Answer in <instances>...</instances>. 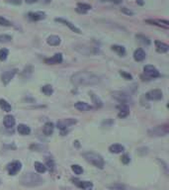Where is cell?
I'll return each instance as SVG.
<instances>
[{"label":"cell","instance_id":"obj_36","mask_svg":"<svg viewBox=\"0 0 169 190\" xmlns=\"http://www.w3.org/2000/svg\"><path fill=\"white\" fill-rule=\"evenodd\" d=\"M46 167H48V168L50 169L51 171L54 170V168H55V162H54V161H52L51 158L47 159V165H46Z\"/></svg>","mask_w":169,"mask_h":190},{"label":"cell","instance_id":"obj_41","mask_svg":"<svg viewBox=\"0 0 169 190\" xmlns=\"http://www.w3.org/2000/svg\"><path fill=\"white\" fill-rule=\"evenodd\" d=\"M121 11L123 13H125V14H127V15H130V16H131V15H134V12H131V10H128L126 7H123V8L121 9Z\"/></svg>","mask_w":169,"mask_h":190},{"label":"cell","instance_id":"obj_33","mask_svg":"<svg viewBox=\"0 0 169 190\" xmlns=\"http://www.w3.org/2000/svg\"><path fill=\"white\" fill-rule=\"evenodd\" d=\"M12 40V37L9 35H0V43H9Z\"/></svg>","mask_w":169,"mask_h":190},{"label":"cell","instance_id":"obj_2","mask_svg":"<svg viewBox=\"0 0 169 190\" xmlns=\"http://www.w3.org/2000/svg\"><path fill=\"white\" fill-rule=\"evenodd\" d=\"M21 184L24 186H28V187H35V186H39L43 184V178L41 177L39 174L35 172H28L25 173L23 176L21 177Z\"/></svg>","mask_w":169,"mask_h":190},{"label":"cell","instance_id":"obj_5","mask_svg":"<svg viewBox=\"0 0 169 190\" xmlns=\"http://www.w3.org/2000/svg\"><path fill=\"white\" fill-rule=\"evenodd\" d=\"M113 97L117 99L119 102H121V104L126 105V106L129 105L130 103H133V100H131V96L126 94V93H124V92H121V91L114 92L113 93Z\"/></svg>","mask_w":169,"mask_h":190},{"label":"cell","instance_id":"obj_6","mask_svg":"<svg viewBox=\"0 0 169 190\" xmlns=\"http://www.w3.org/2000/svg\"><path fill=\"white\" fill-rule=\"evenodd\" d=\"M76 120L75 119H71V118H67V119H63V120H61L58 122V128L61 130V134L63 135L65 132L66 131V129L68 128V127L72 126L74 124H76ZM67 133V131H66Z\"/></svg>","mask_w":169,"mask_h":190},{"label":"cell","instance_id":"obj_20","mask_svg":"<svg viewBox=\"0 0 169 190\" xmlns=\"http://www.w3.org/2000/svg\"><path fill=\"white\" fill-rule=\"evenodd\" d=\"M134 58L136 62H142L145 58V53L142 49H138L134 53Z\"/></svg>","mask_w":169,"mask_h":190},{"label":"cell","instance_id":"obj_4","mask_svg":"<svg viewBox=\"0 0 169 190\" xmlns=\"http://www.w3.org/2000/svg\"><path fill=\"white\" fill-rule=\"evenodd\" d=\"M168 132H169L168 125L156 126L148 130V136L149 137H164L167 135Z\"/></svg>","mask_w":169,"mask_h":190},{"label":"cell","instance_id":"obj_26","mask_svg":"<svg viewBox=\"0 0 169 190\" xmlns=\"http://www.w3.org/2000/svg\"><path fill=\"white\" fill-rule=\"evenodd\" d=\"M34 166H35V169L37 170L38 173H45L47 170V167L45 165H43L42 162H36L34 163Z\"/></svg>","mask_w":169,"mask_h":190},{"label":"cell","instance_id":"obj_11","mask_svg":"<svg viewBox=\"0 0 169 190\" xmlns=\"http://www.w3.org/2000/svg\"><path fill=\"white\" fill-rule=\"evenodd\" d=\"M55 21H56V22H61V23H62L63 25L67 26V27H68V28L71 30V31H73L74 33H77V34H81L80 29H79V28H77L74 24L70 23L69 21H67V20H65V19H62V18H55Z\"/></svg>","mask_w":169,"mask_h":190},{"label":"cell","instance_id":"obj_27","mask_svg":"<svg viewBox=\"0 0 169 190\" xmlns=\"http://www.w3.org/2000/svg\"><path fill=\"white\" fill-rule=\"evenodd\" d=\"M112 50L115 51L116 53H117L119 55H121V57H124V55H126V50H125V48H124L123 46L114 45V46H112Z\"/></svg>","mask_w":169,"mask_h":190},{"label":"cell","instance_id":"obj_1","mask_svg":"<svg viewBox=\"0 0 169 190\" xmlns=\"http://www.w3.org/2000/svg\"><path fill=\"white\" fill-rule=\"evenodd\" d=\"M100 82V78L89 72H78L71 76V83L75 86H90Z\"/></svg>","mask_w":169,"mask_h":190},{"label":"cell","instance_id":"obj_39","mask_svg":"<svg viewBox=\"0 0 169 190\" xmlns=\"http://www.w3.org/2000/svg\"><path fill=\"white\" fill-rule=\"evenodd\" d=\"M7 3L9 4H13V5H20L22 3V0H5Z\"/></svg>","mask_w":169,"mask_h":190},{"label":"cell","instance_id":"obj_15","mask_svg":"<svg viewBox=\"0 0 169 190\" xmlns=\"http://www.w3.org/2000/svg\"><path fill=\"white\" fill-rule=\"evenodd\" d=\"M3 123H4V126L7 129H10V128H13L16 121H15V118L12 115H6L4 117V120H3Z\"/></svg>","mask_w":169,"mask_h":190},{"label":"cell","instance_id":"obj_38","mask_svg":"<svg viewBox=\"0 0 169 190\" xmlns=\"http://www.w3.org/2000/svg\"><path fill=\"white\" fill-rule=\"evenodd\" d=\"M120 74H121V75L125 78V79H127V80H131V78H133V76L131 75L130 73H127V72H120Z\"/></svg>","mask_w":169,"mask_h":190},{"label":"cell","instance_id":"obj_12","mask_svg":"<svg viewBox=\"0 0 169 190\" xmlns=\"http://www.w3.org/2000/svg\"><path fill=\"white\" fill-rule=\"evenodd\" d=\"M62 55L61 54H55V55H52L50 58H46L45 59V62L47 65H58V63L62 62Z\"/></svg>","mask_w":169,"mask_h":190},{"label":"cell","instance_id":"obj_35","mask_svg":"<svg viewBox=\"0 0 169 190\" xmlns=\"http://www.w3.org/2000/svg\"><path fill=\"white\" fill-rule=\"evenodd\" d=\"M0 25H1V26H6V27H10L12 24H11V22L7 20L6 18L0 17Z\"/></svg>","mask_w":169,"mask_h":190},{"label":"cell","instance_id":"obj_40","mask_svg":"<svg viewBox=\"0 0 169 190\" xmlns=\"http://www.w3.org/2000/svg\"><path fill=\"white\" fill-rule=\"evenodd\" d=\"M101 1H103V2H111V3H114V4H121L123 0H101Z\"/></svg>","mask_w":169,"mask_h":190},{"label":"cell","instance_id":"obj_23","mask_svg":"<svg viewBox=\"0 0 169 190\" xmlns=\"http://www.w3.org/2000/svg\"><path fill=\"white\" fill-rule=\"evenodd\" d=\"M124 150H125V148L120 144L111 145L110 148H109V151H110V152H112V154H121V152H124Z\"/></svg>","mask_w":169,"mask_h":190},{"label":"cell","instance_id":"obj_31","mask_svg":"<svg viewBox=\"0 0 169 190\" xmlns=\"http://www.w3.org/2000/svg\"><path fill=\"white\" fill-rule=\"evenodd\" d=\"M8 54H9V52L7 49H1L0 50V61L1 62L5 61V59L7 58V57H8Z\"/></svg>","mask_w":169,"mask_h":190},{"label":"cell","instance_id":"obj_18","mask_svg":"<svg viewBox=\"0 0 169 190\" xmlns=\"http://www.w3.org/2000/svg\"><path fill=\"white\" fill-rule=\"evenodd\" d=\"M17 131L22 136H28V135H30V133H31V129H30V127L27 126V125L20 124L18 126Z\"/></svg>","mask_w":169,"mask_h":190},{"label":"cell","instance_id":"obj_3","mask_svg":"<svg viewBox=\"0 0 169 190\" xmlns=\"http://www.w3.org/2000/svg\"><path fill=\"white\" fill-rule=\"evenodd\" d=\"M83 155H84V158L89 163H91V165H93L94 166H96V167H98V168H100V169L104 168L105 162H104L103 158L100 155L96 154V152H85Z\"/></svg>","mask_w":169,"mask_h":190},{"label":"cell","instance_id":"obj_9","mask_svg":"<svg viewBox=\"0 0 169 190\" xmlns=\"http://www.w3.org/2000/svg\"><path fill=\"white\" fill-rule=\"evenodd\" d=\"M16 72H17L16 69H8V70H5V72L2 73V76H1L2 82L4 83V84H8L10 81H11V79H13V77L15 76Z\"/></svg>","mask_w":169,"mask_h":190},{"label":"cell","instance_id":"obj_25","mask_svg":"<svg viewBox=\"0 0 169 190\" xmlns=\"http://www.w3.org/2000/svg\"><path fill=\"white\" fill-rule=\"evenodd\" d=\"M0 108H1L4 112H10V111L12 110L11 105L4 99H0Z\"/></svg>","mask_w":169,"mask_h":190},{"label":"cell","instance_id":"obj_22","mask_svg":"<svg viewBox=\"0 0 169 190\" xmlns=\"http://www.w3.org/2000/svg\"><path fill=\"white\" fill-rule=\"evenodd\" d=\"M91 10V5L86 4V3H78L76 7V11L78 13L85 14L87 13V11Z\"/></svg>","mask_w":169,"mask_h":190},{"label":"cell","instance_id":"obj_24","mask_svg":"<svg viewBox=\"0 0 169 190\" xmlns=\"http://www.w3.org/2000/svg\"><path fill=\"white\" fill-rule=\"evenodd\" d=\"M54 129H55L54 124L51 122H48L44 126V134L48 137L51 136V135H52V133H54Z\"/></svg>","mask_w":169,"mask_h":190},{"label":"cell","instance_id":"obj_37","mask_svg":"<svg viewBox=\"0 0 169 190\" xmlns=\"http://www.w3.org/2000/svg\"><path fill=\"white\" fill-rule=\"evenodd\" d=\"M121 161H122V162L124 163V165H128V163L131 162V158L128 155H124L121 158Z\"/></svg>","mask_w":169,"mask_h":190},{"label":"cell","instance_id":"obj_42","mask_svg":"<svg viewBox=\"0 0 169 190\" xmlns=\"http://www.w3.org/2000/svg\"><path fill=\"white\" fill-rule=\"evenodd\" d=\"M26 2L28 3V4H33V3H36V2H38L39 1V0H25Z\"/></svg>","mask_w":169,"mask_h":190},{"label":"cell","instance_id":"obj_34","mask_svg":"<svg viewBox=\"0 0 169 190\" xmlns=\"http://www.w3.org/2000/svg\"><path fill=\"white\" fill-rule=\"evenodd\" d=\"M137 39L140 40L142 44H145V45H149L150 44V41L148 40V38H146V37L142 36V35H138L137 36Z\"/></svg>","mask_w":169,"mask_h":190},{"label":"cell","instance_id":"obj_16","mask_svg":"<svg viewBox=\"0 0 169 190\" xmlns=\"http://www.w3.org/2000/svg\"><path fill=\"white\" fill-rule=\"evenodd\" d=\"M73 183L82 189H90L93 187V183L90 181H80V180H73Z\"/></svg>","mask_w":169,"mask_h":190},{"label":"cell","instance_id":"obj_30","mask_svg":"<svg viewBox=\"0 0 169 190\" xmlns=\"http://www.w3.org/2000/svg\"><path fill=\"white\" fill-rule=\"evenodd\" d=\"M71 169H72L73 172L75 174H77V175H80V174L83 173V168L78 165H71Z\"/></svg>","mask_w":169,"mask_h":190},{"label":"cell","instance_id":"obj_7","mask_svg":"<svg viewBox=\"0 0 169 190\" xmlns=\"http://www.w3.org/2000/svg\"><path fill=\"white\" fill-rule=\"evenodd\" d=\"M21 168H22V163L19 161H15L7 165V170H8L9 175H16L19 171L21 170Z\"/></svg>","mask_w":169,"mask_h":190},{"label":"cell","instance_id":"obj_14","mask_svg":"<svg viewBox=\"0 0 169 190\" xmlns=\"http://www.w3.org/2000/svg\"><path fill=\"white\" fill-rule=\"evenodd\" d=\"M75 108L78 110V111H80V112H86V111H89V110H91L92 109V107L89 105L88 103H86V102H76L75 103Z\"/></svg>","mask_w":169,"mask_h":190},{"label":"cell","instance_id":"obj_19","mask_svg":"<svg viewBox=\"0 0 169 190\" xmlns=\"http://www.w3.org/2000/svg\"><path fill=\"white\" fill-rule=\"evenodd\" d=\"M61 38H59L58 36H55V35H51L47 39V43L50 45V46H54V47L58 46V45L61 44Z\"/></svg>","mask_w":169,"mask_h":190},{"label":"cell","instance_id":"obj_10","mask_svg":"<svg viewBox=\"0 0 169 190\" xmlns=\"http://www.w3.org/2000/svg\"><path fill=\"white\" fill-rule=\"evenodd\" d=\"M145 97L149 100H160L162 99L163 94L160 89H153V90H150L146 93Z\"/></svg>","mask_w":169,"mask_h":190},{"label":"cell","instance_id":"obj_32","mask_svg":"<svg viewBox=\"0 0 169 190\" xmlns=\"http://www.w3.org/2000/svg\"><path fill=\"white\" fill-rule=\"evenodd\" d=\"M91 97H92L94 105H95L96 107H101V106H102V101H101V100L97 97L95 94H91Z\"/></svg>","mask_w":169,"mask_h":190},{"label":"cell","instance_id":"obj_13","mask_svg":"<svg viewBox=\"0 0 169 190\" xmlns=\"http://www.w3.org/2000/svg\"><path fill=\"white\" fill-rule=\"evenodd\" d=\"M154 45H155V49H156V51L158 52L159 54L167 53L168 50H169L168 45H166L165 43H162V42H159V41H155V42H154Z\"/></svg>","mask_w":169,"mask_h":190},{"label":"cell","instance_id":"obj_44","mask_svg":"<svg viewBox=\"0 0 169 190\" xmlns=\"http://www.w3.org/2000/svg\"><path fill=\"white\" fill-rule=\"evenodd\" d=\"M115 190H125V189H122V188H119V189H115Z\"/></svg>","mask_w":169,"mask_h":190},{"label":"cell","instance_id":"obj_8","mask_svg":"<svg viewBox=\"0 0 169 190\" xmlns=\"http://www.w3.org/2000/svg\"><path fill=\"white\" fill-rule=\"evenodd\" d=\"M144 72L146 76L148 78H151V79L160 76L159 72L153 65H145L144 68Z\"/></svg>","mask_w":169,"mask_h":190},{"label":"cell","instance_id":"obj_43","mask_svg":"<svg viewBox=\"0 0 169 190\" xmlns=\"http://www.w3.org/2000/svg\"><path fill=\"white\" fill-rule=\"evenodd\" d=\"M51 0H42V2L43 3H48V2H51Z\"/></svg>","mask_w":169,"mask_h":190},{"label":"cell","instance_id":"obj_21","mask_svg":"<svg viewBox=\"0 0 169 190\" xmlns=\"http://www.w3.org/2000/svg\"><path fill=\"white\" fill-rule=\"evenodd\" d=\"M145 22L150 25H156L163 28H168V25H169L168 21H165V20H145Z\"/></svg>","mask_w":169,"mask_h":190},{"label":"cell","instance_id":"obj_17","mask_svg":"<svg viewBox=\"0 0 169 190\" xmlns=\"http://www.w3.org/2000/svg\"><path fill=\"white\" fill-rule=\"evenodd\" d=\"M28 17H29V19H31L32 21H40V20L45 19L46 15L42 12H31L28 14Z\"/></svg>","mask_w":169,"mask_h":190},{"label":"cell","instance_id":"obj_28","mask_svg":"<svg viewBox=\"0 0 169 190\" xmlns=\"http://www.w3.org/2000/svg\"><path fill=\"white\" fill-rule=\"evenodd\" d=\"M128 115H129V109H128V106L121 104V107H120V111H119L118 116L120 118H125V117L128 116Z\"/></svg>","mask_w":169,"mask_h":190},{"label":"cell","instance_id":"obj_29","mask_svg":"<svg viewBox=\"0 0 169 190\" xmlns=\"http://www.w3.org/2000/svg\"><path fill=\"white\" fill-rule=\"evenodd\" d=\"M41 90H42V92L44 93L45 95H47V96H51L52 93H54V89H52L51 85H48V84L43 86Z\"/></svg>","mask_w":169,"mask_h":190}]
</instances>
